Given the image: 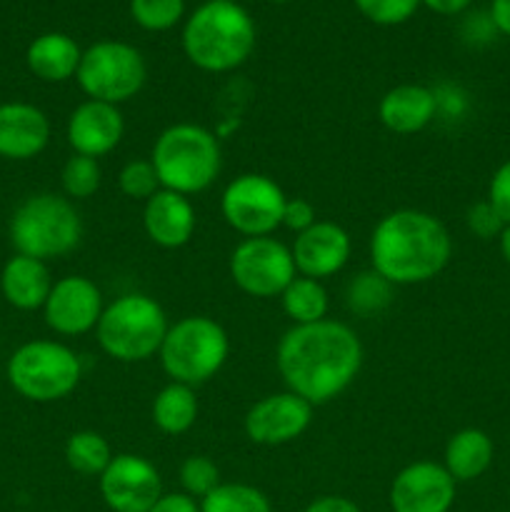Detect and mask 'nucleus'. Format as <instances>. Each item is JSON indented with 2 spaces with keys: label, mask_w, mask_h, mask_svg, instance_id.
<instances>
[{
  "label": "nucleus",
  "mask_w": 510,
  "mask_h": 512,
  "mask_svg": "<svg viewBox=\"0 0 510 512\" xmlns=\"http://www.w3.org/2000/svg\"><path fill=\"white\" fill-rule=\"evenodd\" d=\"M438 113V98L430 88L403 83L390 88L378 103V118L390 133L415 135L428 128Z\"/></svg>",
  "instance_id": "obj_20"
},
{
  "label": "nucleus",
  "mask_w": 510,
  "mask_h": 512,
  "mask_svg": "<svg viewBox=\"0 0 510 512\" xmlns=\"http://www.w3.org/2000/svg\"><path fill=\"white\" fill-rule=\"evenodd\" d=\"M113 458L110 443L95 430H78L65 443V463L73 473L85 478H100Z\"/></svg>",
  "instance_id": "obj_26"
},
{
  "label": "nucleus",
  "mask_w": 510,
  "mask_h": 512,
  "mask_svg": "<svg viewBox=\"0 0 510 512\" xmlns=\"http://www.w3.org/2000/svg\"><path fill=\"white\" fill-rule=\"evenodd\" d=\"M290 253H293L298 275L325 280L333 278L348 265L350 253H353V240L343 225L318 220L308 230L295 235Z\"/></svg>",
  "instance_id": "obj_16"
},
{
  "label": "nucleus",
  "mask_w": 510,
  "mask_h": 512,
  "mask_svg": "<svg viewBox=\"0 0 510 512\" xmlns=\"http://www.w3.org/2000/svg\"><path fill=\"white\" fill-rule=\"evenodd\" d=\"M180 485L183 493L195 500H203L220 485V470L208 455H190L180 465Z\"/></svg>",
  "instance_id": "obj_31"
},
{
  "label": "nucleus",
  "mask_w": 510,
  "mask_h": 512,
  "mask_svg": "<svg viewBox=\"0 0 510 512\" xmlns=\"http://www.w3.org/2000/svg\"><path fill=\"white\" fill-rule=\"evenodd\" d=\"M168 328L158 300L145 293H125L105 305L95 338L108 358L118 363H145L160 353Z\"/></svg>",
  "instance_id": "obj_5"
},
{
  "label": "nucleus",
  "mask_w": 510,
  "mask_h": 512,
  "mask_svg": "<svg viewBox=\"0 0 510 512\" xmlns=\"http://www.w3.org/2000/svg\"><path fill=\"white\" fill-rule=\"evenodd\" d=\"M270 3H290V0H270Z\"/></svg>",
  "instance_id": "obj_42"
},
{
  "label": "nucleus",
  "mask_w": 510,
  "mask_h": 512,
  "mask_svg": "<svg viewBox=\"0 0 510 512\" xmlns=\"http://www.w3.org/2000/svg\"><path fill=\"white\" fill-rule=\"evenodd\" d=\"M493 440L478 428L458 430L445 445L443 468L453 475L455 483H468L480 478L493 463Z\"/></svg>",
  "instance_id": "obj_23"
},
{
  "label": "nucleus",
  "mask_w": 510,
  "mask_h": 512,
  "mask_svg": "<svg viewBox=\"0 0 510 512\" xmlns=\"http://www.w3.org/2000/svg\"><path fill=\"white\" fill-rule=\"evenodd\" d=\"M83 378L78 353L58 340H30L8 360V383L30 403H58L68 398Z\"/></svg>",
  "instance_id": "obj_8"
},
{
  "label": "nucleus",
  "mask_w": 510,
  "mask_h": 512,
  "mask_svg": "<svg viewBox=\"0 0 510 512\" xmlns=\"http://www.w3.org/2000/svg\"><path fill=\"white\" fill-rule=\"evenodd\" d=\"M98 480L100 495L113 512H148L163 498L158 468L143 455H115Z\"/></svg>",
  "instance_id": "obj_12"
},
{
  "label": "nucleus",
  "mask_w": 510,
  "mask_h": 512,
  "mask_svg": "<svg viewBox=\"0 0 510 512\" xmlns=\"http://www.w3.org/2000/svg\"><path fill=\"white\" fill-rule=\"evenodd\" d=\"M465 223H468V230L480 240L500 238L505 223L498 215V210L488 203V200H480V203L470 205L468 215H465Z\"/></svg>",
  "instance_id": "obj_34"
},
{
  "label": "nucleus",
  "mask_w": 510,
  "mask_h": 512,
  "mask_svg": "<svg viewBox=\"0 0 510 512\" xmlns=\"http://www.w3.org/2000/svg\"><path fill=\"white\" fill-rule=\"evenodd\" d=\"M303 512H363L353 500L340 498V495H323V498L313 500Z\"/></svg>",
  "instance_id": "obj_38"
},
{
  "label": "nucleus",
  "mask_w": 510,
  "mask_h": 512,
  "mask_svg": "<svg viewBox=\"0 0 510 512\" xmlns=\"http://www.w3.org/2000/svg\"><path fill=\"white\" fill-rule=\"evenodd\" d=\"M118 188L125 198L130 200H150L158 193L163 185H160L158 173H155L153 163L150 160H130L120 168L118 173Z\"/></svg>",
  "instance_id": "obj_32"
},
{
  "label": "nucleus",
  "mask_w": 510,
  "mask_h": 512,
  "mask_svg": "<svg viewBox=\"0 0 510 512\" xmlns=\"http://www.w3.org/2000/svg\"><path fill=\"white\" fill-rule=\"evenodd\" d=\"M228 355L230 338L223 325L208 315H188L170 325L158 358L170 383L198 388L223 370Z\"/></svg>",
  "instance_id": "obj_7"
},
{
  "label": "nucleus",
  "mask_w": 510,
  "mask_h": 512,
  "mask_svg": "<svg viewBox=\"0 0 510 512\" xmlns=\"http://www.w3.org/2000/svg\"><path fill=\"white\" fill-rule=\"evenodd\" d=\"M200 512H273L263 490L245 483H220L200 500Z\"/></svg>",
  "instance_id": "obj_27"
},
{
  "label": "nucleus",
  "mask_w": 510,
  "mask_h": 512,
  "mask_svg": "<svg viewBox=\"0 0 510 512\" xmlns=\"http://www.w3.org/2000/svg\"><path fill=\"white\" fill-rule=\"evenodd\" d=\"M150 163L165 190L190 198L215 183L223 168V153L218 138L208 128L175 123L155 138Z\"/></svg>",
  "instance_id": "obj_4"
},
{
  "label": "nucleus",
  "mask_w": 510,
  "mask_h": 512,
  "mask_svg": "<svg viewBox=\"0 0 510 512\" xmlns=\"http://www.w3.org/2000/svg\"><path fill=\"white\" fill-rule=\"evenodd\" d=\"M498 243H500V255H503L505 263L510 265V223L503 228V233H500Z\"/></svg>",
  "instance_id": "obj_41"
},
{
  "label": "nucleus",
  "mask_w": 510,
  "mask_h": 512,
  "mask_svg": "<svg viewBox=\"0 0 510 512\" xmlns=\"http://www.w3.org/2000/svg\"><path fill=\"white\" fill-rule=\"evenodd\" d=\"M198 395L183 383H168L153 400V425L163 435H185L198 420Z\"/></svg>",
  "instance_id": "obj_24"
},
{
  "label": "nucleus",
  "mask_w": 510,
  "mask_h": 512,
  "mask_svg": "<svg viewBox=\"0 0 510 512\" xmlns=\"http://www.w3.org/2000/svg\"><path fill=\"white\" fill-rule=\"evenodd\" d=\"M125 135V120L118 105L100 103V100H83L70 113L65 138L73 153L88 155L100 160L113 153Z\"/></svg>",
  "instance_id": "obj_17"
},
{
  "label": "nucleus",
  "mask_w": 510,
  "mask_h": 512,
  "mask_svg": "<svg viewBox=\"0 0 510 512\" xmlns=\"http://www.w3.org/2000/svg\"><path fill=\"white\" fill-rule=\"evenodd\" d=\"M185 13V0H130V15L150 33H163L178 25Z\"/></svg>",
  "instance_id": "obj_30"
},
{
  "label": "nucleus",
  "mask_w": 510,
  "mask_h": 512,
  "mask_svg": "<svg viewBox=\"0 0 510 512\" xmlns=\"http://www.w3.org/2000/svg\"><path fill=\"white\" fill-rule=\"evenodd\" d=\"M313 423V405L300 395L283 390L270 393L250 405L243 428L250 443L263 448H278L298 440Z\"/></svg>",
  "instance_id": "obj_14"
},
{
  "label": "nucleus",
  "mask_w": 510,
  "mask_h": 512,
  "mask_svg": "<svg viewBox=\"0 0 510 512\" xmlns=\"http://www.w3.org/2000/svg\"><path fill=\"white\" fill-rule=\"evenodd\" d=\"M83 238V220L73 200L55 193L25 198L10 218V243L15 253L43 263L73 253Z\"/></svg>",
  "instance_id": "obj_6"
},
{
  "label": "nucleus",
  "mask_w": 510,
  "mask_h": 512,
  "mask_svg": "<svg viewBox=\"0 0 510 512\" xmlns=\"http://www.w3.org/2000/svg\"><path fill=\"white\" fill-rule=\"evenodd\" d=\"M255 48V23L235 0H208L183 28V50L195 68L228 73L240 68Z\"/></svg>",
  "instance_id": "obj_3"
},
{
  "label": "nucleus",
  "mask_w": 510,
  "mask_h": 512,
  "mask_svg": "<svg viewBox=\"0 0 510 512\" xmlns=\"http://www.w3.org/2000/svg\"><path fill=\"white\" fill-rule=\"evenodd\" d=\"M355 8L378 25H400L418 10L420 0H353Z\"/></svg>",
  "instance_id": "obj_33"
},
{
  "label": "nucleus",
  "mask_w": 510,
  "mask_h": 512,
  "mask_svg": "<svg viewBox=\"0 0 510 512\" xmlns=\"http://www.w3.org/2000/svg\"><path fill=\"white\" fill-rule=\"evenodd\" d=\"M53 275L48 263L38 258L15 253L0 273V290L3 298L18 310H43L50 290H53Z\"/></svg>",
  "instance_id": "obj_21"
},
{
  "label": "nucleus",
  "mask_w": 510,
  "mask_h": 512,
  "mask_svg": "<svg viewBox=\"0 0 510 512\" xmlns=\"http://www.w3.org/2000/svg\"><path fill=\"white\" fill-rule=\"evenodd\" d=\"M453 240L435 215L400 208L383 215L370 235V265L393 288L423 285L450 263Z\"/></svg>",
  "instance_id": "obj_2"
},
{
  "label": "nucleus",
  "mask_w": 510,
  "mask_h": 512,
  "mask_svg": "<svg viewBox=\"0 0 510 512\" xmlns=\"http://www.w3.org/2000/svg\"><path fill=\"white\" fill-rule=\"evenodd\" d=\"M275 368L285 388L315 408L340 398L355 383L363 368V343L340 320L293 325L275 348Z\"/></svg>",
  "instance_id": "obj_1"
},
{
  "label": "nucleus",
  "mask_w": 510,
  "mask_h": 512,
  "mask_svg": "<svg viewBox=\"0 0 510 512\" xmlns=\"http://www.w3.org/2000/svg\"><path fill=\"white\" fill-rule=\"evenodd\" d=\"M348 308L358 315H378L393 300V285L383 278V275L375 273L373 268L365 270V273L355 275L348 285Z\"/></svg>",
  "instance_id": "obj_28"
},
{
  "label": "nucleus",
  "mask_w": 510,
  "mask_h": 512,
  "mask_svg": "<svg viewBox=\"0 0 510 512\" xmlns=\"http://www.w3.org/2000/svg\"><path fill=\"white\" fill-rule=\"evenodd\" d=\"M105 303L98 285L85 275H65L55 280L43 305V318L53 333L78 338L98 328Z\"/></svg>",
  "instance_id": "obj_13"
},
{
  "label": "nucleus",
  "mask_w": 510,
  "mask_h": 512,
  "mask_svg": "<svg viewBox=\"0 0 510 512\" xmlns=\"http://www.w3.org/2000/svg\"><path fill=\"white\" fill-rule=\"evenodd\" d=\"M148 512H200V503L185 493H163Z\"/></svg>",
  "instance_id": "obj_37"
},
{
  "label": "nucleus",
  "mask_w": 510,
  "mask_h": 512,
  "mask_svg": "<svg viewBox=\"0 0 510 512\" xmlns=\"http://www.w3.org/2000/svg\"><path fill=\"white\" fill-rule=\"evenodd\" d=\"M288 195L270 175L243 173L225 185L220 195L223 220L243 238H268L283 228Z\"/></svg>",
  "instance_id": "obj_10"
},
{
  "label": "nucleus",
  "mask_w": 510,
  "mask_h": 512,
  "mask_svg": "<svg viewBox=\"0 0 510 512\" xmlns=\"http://www.w3.org/2000/svg\"><path fill=\"white\" fill-rule=\"evenodd\" d=\"M198 215L188 195L160 188L143 208V230L163 250H178L188 245L195 235Z\"/></svg>",
  "instance_id": "obj_18"
},
{
  "label": "nucleus",
  "mask_w": 510,
  "mask_h": 512,
  "mask_svg": "<svg viewBox=\"0 0 510 512\" xmlns=\"http://www.w3.org/2000/svg\"><path fill=\"white\" fill-rule=\"evenodd\" d=\"M295 275L293 253L273 235L243 238L230 253V278L250 298H280Z\"/></svg>",
  "instance_id": "obj_11"
},
{
  "label": "nucleus",
  "mask_w": 510,
  "mask_h": 512,
  "mask_svg": "<svg viewBox=\"0 0 510 512\" xmlns=\"http://www.w3.org/2000/svg\"><path fill=\"white\" fill-rule=\"evenodd\" d=\"M50 120L30 103L0 105V158L33 160L48 148Z\"/></svg>",
  "instance_id": "obj_19"
},
{
  "label": "nucleus",
  "mask_w": 510,
  "mask_h": 512,
  "mask_svg": "<svg viewBox=\"0 0 510 512\" xmlns=\"http://www.w3.org/2000/svg\"><path fill=\"white\" fill-rule=\"evenodd\" d=\"M75 80L90 100L123 105L143 90L148 65L140 50L130 43L100 40L83 50Z\"/></svg>",
  "instance_id": "obj_9"
},
{
  "label": "nucleus",
  "mask_w": 510,
  "mask_h": 512,
  "mask_svg": "<svg viewBox=\"0 0 510 512\" xmlns=\"http://www.w3.org/2000/svg\"><path fill=\"white\" fill-rule=\"evenodd\" d=\"M490 18L500 33L510 35V0H493L490 5Z\"/></svg>",
  "instance_id": "obj_39"
},
{
  "label": "nucleus",
  "mask_w": 510,
  "mask_h": 512,
  "mask_svg": "<svg viewBox=\"0 0 510 512\" xmlns=\"http://www.w3.org/2000/svg\"><path fill=\"white\" fill-rule=\"evenodd\" d=\"M420 3L428 5L433 13H440V15H458L463 13L465 8L470 5V0H420Z\"/></svg>",
  "instance_id": "obj_40"
},
{
  "label": "nucleus",
  "mask_w": 510,
  "mask_h": 512,
  "mask_svg": "<svg viewBox=\"0 0 510 512\" xmlns=\"http://www.w3.org/2000/svg\"><path fill=\"white\" fill-rule=\"evenodd\" d=\"M80 58H83V50L65 33L38 35L25 53L30 73L45 83H65V80L75 78Z\"/></svg>",
  "instance_id": "obj_22"
},
{
  "label": "nucleus",
  "mask_w": 510,
  "mask_h": 512,
  "mask_svg": "<svg viewBox=\"0 0 510 512\" xmlns=\"http://www.w3.org/2000/svg\"><path fill=\"white\" fill-rule=\"evenodd\" d=\"M100 183H103V170L98 160L88 155L73 153L60 170V185H63L65 198L70 200L93 198L100 190Z\"/></svg>",
  "instance_id": "obj_29"
},
{
  "label": "nucleus",
  "mask_w": 510,
  "mask_h": 512,
  "mask_svg": "<svg viewBox=\"0 0 510 512\" xmlns=\"http://www.w3.org/2000/svg\"><path fill=\"white\" fill-rule=\"evenodd\" d=\"M280 303H283V313L288 315L293 325H310L328 318V290L323 288L320 280L295 275L280 295Z\"/></svg>",
  "instance_id": "obj_25"
},
{
  "label": "nucleus",
  "mask_w": 510,
  "mask_h": 512,
  "mask_svg": "<svg viewBox=\"0 0 510 512\" xmlns=\"http://www.w3.org/2000/svg\"><path fill=\"white\" fill-rule=\"evenodd\" d=\"M455 480L433 460H415L390 485L393 512H448L455 503Z\"/></svg>",
  "instance_id": "obj_15"
},
{
  "label": "nucleus",
  "mask_w": 510,
  "mask_h": 512,
  "mask_svg": "<svg viewBox=\"0 0 510 512\" xmlns=\"http://www.w3.org/2000/svg\"><path fill=\"white\" fill-rule=\"evenodd\" d=\"M318 223V215H315V205L305 198H288L285 200L283 210V228H288L290 233H303L310 225Z\"/></svg>",
  "instance_id": "obj_36"
},
{
  "label": "nucleus",
  "mask_w": 510,
  "mask_h": 512,
  "mask_svg": "<svg viewBox=\"0 0 510 512\" xmlns=\"http://www.w3.org/2000/svg\"><path fill=\"white\" fill-rule=\"evenodd\" d=\"M488 203L498 210L503 223H510V160H505L493 173L488 185Z\"/></svg>",
  "instance_id": "obj_35"
}]
</instances>
